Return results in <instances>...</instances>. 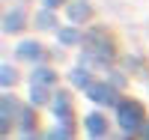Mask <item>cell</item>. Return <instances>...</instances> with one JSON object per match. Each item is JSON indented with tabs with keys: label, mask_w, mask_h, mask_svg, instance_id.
Listing matches in <instances>:
<instances>
[{
	"label": "cell",
	"mask_w": 149,
	"mask_h": 140,
	"mask_svg": "<svg viewBox=\"0 0 149 140\" xmlns=\"http://www.w3.org/2000/svg\"><path fill=\"white\" fill-rule=\"evenodd\" d=\"M36 27L51 30V27H54V15H51V12H39V18H36Z\"/></svg>",
	"instance_id": "8"
},
{
	"label": "cell",
	"mask_w": 149,
	"mask_h": 140,
	"mask_svg": "<svg viewBox=\"0 0 149 140\" xmlns=\"http://www.w3.org/2000/svg\"><path fill=\"white\" fill-rule=\"evenodd\" d=\"M72 84H78V86H86V84H90L86 72H84V69H74V72H72Z\"/></svg>",
	"instance_id": "10"
},
{
	"label": "cell",
	"mask_w": 149,
	"mask_h": 140,
	"mask_svg": "<svg viewBox=\"0 0 149 140\" xmlns=\"http://www.w3.org/2000/svg\"><path fill=\"white\" fill-rule=\"evenodd\" d=\"M18 57H24V60H39L42 57V48L36 45V42H21L18 45Z\"/></svg>",
	"instance_id": "5"
},
{
	"label": "cell",
	"mask_w": 149,
	"mask_h": 140,
	"mask_svg": "<svg viewBox=\"0 0 149 140\" xmlns=\"http://www.w3.org/2000/svg\"><path fill=\"white\" fill-rule=\"evenodd\" d=\"M81 39V36H78V30H60V42H63V45H74V42H78Z\"/></svg>",
	"instance_id": "9"
},
{
	"label": "cell",
	"mask_w": 149,
	"mask_h": 140,
	"mask_svg": "<svg viewBox=\"0 0 149 140\" xmlns=\"http://www.w3.org/2000/svg\"><path fill=\"white\" fill-rule=\"evenodd\" d=\"M33 101H36V104H45V101H48V90L36 86V90H33Z\"/></svg>",
	"instance_id": "11"
},
{
	"label": "cell",
	"mask_w": 149,
	"mask_h": 140,
	"mask_svg": "<svg viewBox=\"0 0 149 140\" xmlns=\"http://www.w3.org/2000/svg\"><path fill=\"white\" fill-rule=\"evenodd\" d=\"M90 98L98 101V104H110L113 101V90L107 84H95V86H90Z\"/></svg>",
	"instance_id": "3"
},
{
	"label": "cell",
	"mask_w": 149,
	"mask_h": 140,
	"mask_svg": "<svg viewBox=\"0 0 149 140\" xmlns=\"http://www.w3.org/2000/svg\"><path fill=\"white\" fill-rule=\"evenodd\" d=\"M15 81V72H12L9 66H3V84H12Z\"/></svg>",
	"instance_id": "14"
},
{
	"label": "cell",
	"mask_w": 149,
	"mask_h": 140,
	"mask_svg": "<svg viewBox=\"0 0 149 140\" xmlns=\"http://www.w3.org/2000/svg\"><path fill=\"white\" fill-rule=\"evenodd\" d=\"M93 15V6L86 3V0H74V3H69V21H90Z\"/></svg>",
	"instance_id": "2"
},
{
	"label": "cell",
	"mask_w": 149,
	"mask_h": 140,
	"mask_svg": "<svg viewBox=\"0 0 149 140\" xmlns=\"http://www.w3.org/2000/svg\"><path fill=\"white\" fill-rule=\"evenodd\" d=\"M119 125L128 128V131H134L137 125H143V107L137 104V101H122L119 104Z\"/></svg>",
	"instance_id": "1"
},
{
	"label": "cell",
	"mask_w": 149,
	"mask_h": 140,
	"mask_svg": "<svg viewBox=\"0 0 149 140\" xmlns=\"http://www.w3.org/2000/svg\"><path fill=\"white\" fill-rule=\"evenodd\" d=\"M86 128H90V134H104L107 122H104V116H102V113H93V116L86 119Z\"/></svg>",
	"instance_id": "6"
},
{
	"label": "cell",
	"mask_w": 149,
	"mask_h": 140,
	"mask_svg": "<svg viewBox=\"0 0 149 140\" xmlns=\"http://www.w3.org/2000/svg\"><path fill=\"white\" fill-rule=\"evenodd\" d=\"M60 3H63V0H45V6H51V9H54V6H60Z\"/></svg>",
	"instance_id": "15"
},
{
	"label": "cell",
	"mask_w": 149,
	"mask_h": 140,
	"mask_svg": "<svg viewBox=\"0 0 149 140\" xmlns=\"http://www.w3.org/2000/svg\"><path fill=\"white\" fill-rule=\"evenodd\" d=\"M146 140H149V125H146Z\"/></svg>",
	"instance_id": "16"
},
{
	"label": "cell",
	"mask_w": 149,
	"mask_h": 140,
	"mask_svg": "<svg viewBox=\"0 0 149 140\" xmlns=\"http://www.w3.org/2000/svg\"><path fill=\"white\" fill-rule=\"evenodd\" d=\"M27 140H33V137H27Z\"/></svg>",
	"instance_id": "17"
},
{
	"label": "cell",
	"mask_w": 149,
	"mask_h": 140,
	"mask_svg": "<svg viewBox=\"0 0 149 140\" xmlns=\"http://www.w3.org/2000/svg\"><path fill=\"white\" fill-rule=\"evenodd\" d=\"M21 27H24V12H21V9L6 12V18H3V30H6V33H15V30H21Z\"/></svg>",
	"instance_id": "4"
},
{
	"label": "cell",
	"mask_w": 149,
	"mask_h": 140,
	"mask_svg": "<svg viewBox=\"0 0 149 140\" xmlns=\"http://www.w3.org/2000/svg\"><path fill=\"white\" fill-rule=\"evenodd\" d=\"M21 125H24V128H33V110L30 107L21 110Z\"/></svg>",
	"instance_id": "12"
},
{
	"label": "cell",
	"mask_w": 149,
	"mask_h": 140,
	"mask_svg": "<svg viewBox=\"0 0 149 140\" xmlns=\"http://www.w3.org/2000/svg\"><path fill=\"white\" fill-rule=\"evenodd\" d=\"M48 140H69V131L66 128H54L51 134H48Z\"/></svg>",
	"instance_id": "13"
},
{
	"label": "cell",
	"mask_w": 149,
	"mask_h": 140,
	"mask_svg": "<svg viewBox=\"0 0 149 140\" xmlns=\"http://www.w3.org/2000/svg\"><path fill=\"white\" fill-rule=\"evenodd\" d=\"M33 81H36V84H54V72H51V69H36Z\"/></svg>",
	"instance_id": "7"
}]
</instances>
